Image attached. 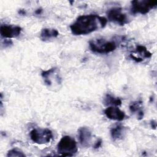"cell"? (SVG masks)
Segmentation results:
<instances>
[{"label":"cell","instance_id":"obj_9","mask_svg":"<svg viewBox=\"0 0 157 157\" xmlns=\"http://www.w3.org/2000/svg\"><path fill=\"white\" fill-rule=\"evenodd\" d=\"M152 54L143 45H137L134 52L131 53L130 57L137 63L142 62L144 58H150Z\"/></svg>","mask_w":157,"mask_h":157},{"label":"cell","instance_id":"obj_1","mask_svg":"<svg viewBox=\"0 0 157 157\" xmlns=\"http://www.w3.org/2000/svg\"><path fill=\"white\" fill-rule=\"evenodd\" d=\"M107 22V18L104 17L96 14L83 15L76 19L70 26V29L74 35H86L104 28Z\"/></svg>","mask_w":157,"mask_h":157},{"label":"cell","instance_id":"obj_17","mask_svg":"<svg viewBox=\"0 0 157 157\" xmlns=\"http://www.w3.org/2000/svg\"><path fill=\"white\" fill-rule=\"evenodd\" d=\"M101 144H102V140H101V139H98L96 140V142H95V144H94V146H93V148H95V149L98 148L99 147H101Z\"/></svg>","mask_w":157,"mask_h":157},{"label":"cell","instance_id":"obj_2","mask_svg":"<svg viewBox=\"0 0 157 157\" xmlns=\"http://www.w3.org/2000/svg\"><path fill=\"white\" fill-rule=\"evenodd\" d=\"M90 50L96 53L107 54L114 51L117 47V42L113 40L97 39L89 42Z\"/></svg>","mask_w":157,"mask_h":157},{"label":"cell","instance_id":"obj_10","mask_svg":"<svg viewBox=\"0 0 157 157\" xmlns=\"http://www.w3.org/2000/svg\"><path fill=\"white\" fill-rule=\"evenodd\" d=\"M104 114L110 120L122 121L125 118V113L117 106H109L104 110Z\"/></svg>","mask_w":157,"mask_h":157},{"label":"cell","instance_id":"obj_5","mask_svg":"<svg viewBox=\"0 0 157 157\" xmlns=\"http://www.w3.org/2000/svg\"><path fill=\"white\" fill-rule=\"evenodd\" d=\"M30 138L32 141L38 144H45L50 142L53 138V134L49 129H32L29 133Z\"/></svg>","mask_w":157,"mask_h":157},{"label":"cell","instance_id":"obj_3","mask_svg":"<svg viewBox=\"0 0 157 157\" xmlns=\"http://www.w3.org/2000/svg\"><path fill=\"white\" fill-rule=\"evenodd\" d=\"M77 150L75 140L69 136H63L57 145V151L63 156H73Z\"/></svg>","mask_w":157,"mask_h":157},{"label":"cell","instance_id":"obj_7","mask_svg":"<svg viewBox=\"0 0 157 157\" xmlns=\"http://www.w3.org/2000/svg\"><path fill=\"white\" fill-rule=\"evenodd\" d=\"M108 20L119 25H124L129 23V18L120 7H113L107 12Z\"/></svg>","mask_w":157,"mask_h":157},{"label":"cell","instance_id":"obj_16","mask_svg":"<svg viewBox=\"0 0 157 157\" xmlns=\"http://www.w3.org/2000/svg\"><path fill=\"white\" fill-rule=\"evenodd\" d=\"M7 156H19V157H24L25 156V155L20 150H18L16 148H13L10 150H9L7 152Z\"/></svg>","mask_w":157,"mask_h":157},{"label":"cell","instance_id":"obj_13","mask_svg":"<svg viewBox=\"0 0 157 157\" xmlns=\"http://www.w3.org/2000/svg\"><path fill=\"white\" fill-rule=\"evenodd\" d=\"M59 35L58 31L53 28H44L41 31L40 37L42 40L46 41L52 38H55Z\"/></svg>","mask_w":157,"mask_h":157},{"label":"cell","instance_id":"obj_12","mask_svg":"<svg viewBox=\"0 0 157 157\" xmlns=\"http://www.w3.org/2000/svg\"><path fill=\"white\" fill-rule=\"evenodd\" d=\"M125 128L120 123L115 124L110 129V135L113 140L121 139L124 136Z\"/></svg>","mask_w":157,"mask_h":157},{"label":"cell","instance_id":"obj_4","mask_svg":"<svg viewBox=\"0 0 157 157\" xmlns=\"http://www.w3.org/2000/svg\"><path fill=\"white\" fill-rule=\"evenodd\" d=\"M157 6L156 1L134 0L131 1V12L133 14H146Z\"/></svg>","mask_w":157,"mask_h":157},{"label":"cell","instance_id":"obj_11","mask_svg":"<svg viewBox=\"0 0 157 157\" xmlns=\"http://www.w3.org/2000/svg\"><path fill=\"white\" fill-rule=\"evenodd\" d=\"M78 139L80 144L85 147H88L90 145L91 142V132L87 127H81L78 131Z\"/></svg>","mask_w":157,"mask_h":157},{"label":"cell","instance_id":"obj_19","mask_svg":"<svg viewBox=\"0 0 157 157\" xmlns=\"http://www.w3.org/2000/svg\"><path fill=\"white\" fill-rule=\"evenodd\" d=\"M18 13L20 15H22L26 14V12H25V10H23V9H20V10H18Z\"/></svg>","mask_w":157,"mask_h":157},{"label":"cell","instance_id":"obj_15","mask_svg":"<svg viewBox=\"0 0 157 157\" xmlns=\"http://www.w3.org/2000/svg\"><path fill=\"white\" fill-rule=\"evenodd\" d=\"M103 103L107 106H119L121 105V101L118 98H115L110 94H107L103 98Z\"/></svg>","mask_w":157,"mask_h":157},{"label":"cell","instance_id":"obj_20","mask_svg":"<svg viewBox=\"0 0 157 157\" xmlns=\"http://www.w3.org/2000/svg\"><path fill=\"white\" fill-rule=\"evenodd\" d=\"M42 9H37V10L35 11V13H36V14H40V13L42 12Z\"/></svg>","mask_w":157,"mask_h":157},{"label":"cell","instance_id":"obj_8","mask_svg":"<svg viewBox=\"0 0 157 157\" xmlns=\"http://www.w3.org/2000/svg\"><path fill=\"white\" fill-rule=\"evenodd\" d=\"M21 28L18 26L1 25L0 33L2 37L4 38H15L18 36L21 33Z\"/></svg>","mask_w":157,"mask_h":157},{"label":"cell","instance_id":"obj_6","mask_svg":"<svg viewBox=\"0 0 157 157\" xmlns=\"http://www.w3.org/2000/svg\"><path fill=\"white\" fill-rule=\"evenodd\" d=\"M41 75L45 83L48 87L56 86L61 83V78L59 70L56 67H52L47 71H42Z\"/></svg>","mask_w":157,"mask_h":157},{"label":"cell","instance_id":"obj_18","mask_svg":"<svg viewBox=\"0 0 157 157\" xmlns=\"http://www.w3.org/2000/svg\"><path fill=\"white\" fill-rule=\"evenodd\" d=\"M151 128H153V129H155L156 128V121H151Z\"/></svg>","mask_w":157,"mask_h":157},{"label":"cell","instance_id":"obj_14","mask_svg":"<svg viewBox=\"0 0 157 157\" xmlns=\"http://www.w3.org/2000/svg\"><path fill=\"white\" fill-rule=\"evenodd\" d=\"M142 102L140 101H134L129 105V110L131 113H137L138 120H142L144 117V113L142 109Z\"/></svg>","mask_w":157,"mask_h":157}]
</instances>
